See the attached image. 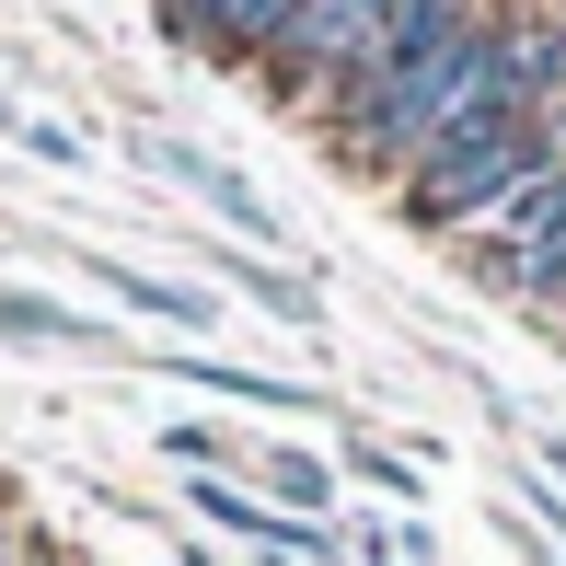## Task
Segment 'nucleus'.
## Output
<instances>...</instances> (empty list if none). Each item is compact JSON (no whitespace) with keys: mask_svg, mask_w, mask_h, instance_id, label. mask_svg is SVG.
I'll use <instances>...</instances> for the list:
<instances>
[{"mask_svg":"<svg viewBox=\"0 0 566 566\" xmlns=\"http://www.w3.org/2000/svg\"><path fill=\"white\" fill-rule=\"evenodd\" d=\"M59 566H70V555H59Z\"/></svg>","mask_w":566,"mask_h":566,"instance_id":"obj_18","label":"nucleus"},{"mask_svg":"<svg viewBox=\"0 0 566 566\" xmlns=\"http://www.w3.org/2000/svg\"><path fill=\"white\" fill-rule=\"evenodd\" d=\"M0 347H116V324H105V313H70L59 290L0 277Z\"/></svg>","mask_w":566,"mask_h":566,"instance_id":"obj_4","label":"nucleus"},{"mask_svg":"<svg viewBox=\"0 0 566 566\" xmlns=\"http://www.w3.org/2000/svg\"><path fill=\"white\" fill-rule=\"evenodd\" d=\"M12 127H23V105H12V93H0V139H12Z\"/></svg>","mask_w":566,"mask_h":566,"instance_id":"obj_16","label":"nucleus"},{"mask_svg":"<svg viewBox=\"0 0 566 566\" xmlns=\"http://www.w3.org/2000/svg\"><path fill=\"white\" fill-rule=\"evenodd\" d=\"M485 46H497V12H485V0H462L440 35L417 46V59H394V70H370V82H347L336 105H324V139H336V163H358V174H381V186H394V174L417 163V150L440 139L462 105H474Z\"/></svg>","mask_w":566,"mask_h":566,"instance_id":"obj_1","label":"nucleus"},{"mask_svg":"<svg viewBox=\"0 0 566 566\" xmlns=\"http://www.w3.org/2000/svg\"><path fill=\"white\" fill-rule=\"evenodd\" d=\"M0 509H12V474H0Z\"/></svg>","mask_w":566,"mask_h":566,"instance_id":"obj_17","label":"nucleus"},{"mask_svg":"<svg viewBox=\"0 0 566 566\" xmlns=\"http://www.w3.org/2000/svg\"><path fill=\"white\" fill-rule=\"evenodd\" d=\"M150 23H163V35L197 59V35H209V0H150Z\"/></svg>","mask_w":566,"mask_h":566,"instance_id":"obj_13","label":"nucleus"},{"mask_svg":"<svg viewBox=\"0 0 566 566\" xmlns=\"http://www.w3.org/2000/svg\"><path fill=\"white\" fill-rule=\"evenodd\" d=\"M544 163H555V150H544L532 116H451L440 139L394 174V209H405V231H440V243H451V231H485Z\"/></svg>","mask_w":566,"mask_h":566,"instance_id":"obj_2","label":"nucleus"},{"mask_svg":"<svg viewBox=\"0 0 566 566\" xmlns=\"http://www.w3.org/2000/svg\"><path fill=\"white\" fill-rule=\"evenodd\" d=\"M347 566H394V555H381V532H358V544H347Z\"/></svg>","mask_w":566,"mask_h":566,"instance_id":"obj_14","label":"nucleus"},{"mask_svg":"<svg viewBox=\"0 0 566 566\" xmlns=\"http://www.w3.org/2000/svg\"><path fill=\"white\" fill-rule=\"evenodd\" d=\"M150 370L197 381V394H231V405H324L313 381H277V370H243V358H209V347H174V358H150Z\"/></svg>","mask_w":566,"mask_h":566,"instance_id":"obj_7","label":"nucleus"},{"mask_svg":"<svg viewBox=\"0 0 566 566\" xmlns=\"http://www.w3.org/2000/svg\"><path fill=\"white\" fill-rule=\"evenodd\" d=\"M347 474H370V485H381L394 509H417V462H394L381 440H358V451H347Z\"/></svg>","mask_w":566,"mask_h":566,"instance_id":"obj_11","label":"nucleus"},{"mask_svg":"<svg viewBox=\"0 0 566 566\" xmlns=\"http://www.w3.org/2000/svg\"><path fill=\"white\" fill-rule=\"evenodd\" d=\"M127 150H139V163L163 174V186H186V197H197V209H209V220H220V231H231V243H243V254H277V209H266V197H254L243 174L220 163V150L174 139V127H139V139H127Z\"/></svg>","mask_w":566,"mask_h":566,"instance_id":"obj_3","label":"nucleus"},{"mask_svg":"<svg viewBox=\"0 0 566 566\" xmlns=\"http://www.w3.org/2000/svg\"><path fill=\"white\" fill-rule=\"evenodd\" d=\"M277 23H290V0H209V35H197V59L254 70V59L277 46Z\"/></svg>","mask_w":566,"mask_h":566,"instance_id":"obj_8","label":"nucleus"},{"mask_svg":"<svg viewBox=\"0 0 566 566\" xmlns=\"http://www.w3.org/2000/svg\"><path fill=\"white\" fill-rule=\"evenodd\" d=\"M0 566H59V555H46V532H35V509H0Z\"/></svg>","mask_w":566,"mask_h":566,"instance_id":"obj_12","label":"nucleus"},{"mask_svg":"<svg viewBox=\"0 0 566 566\" xmlns=\"http://www.w3.org/2000/svg\"><path fill=\"white\" fill-rule=\"evenodd\" d=\"M93 277L127 301V313H150V324H174V336H209L220 324V290H186V277H150V266H116V254H82Z\"/></svg>","mask_w":566,"mask_h":566,"instance_id":"obj_5","label":"nucleus"},{"mask_svg":"<svg viewBox=\"0 0 566 566\" xmlns=\"http://www.w3.org/2000/svg\"><path fill=\"white\" fill-rule=\"evenodd\" d=\"M209 277H231V290H243L254 313H277V324H313V313H324L301 266H277V254H243V243H220V254H209Z\"/></svg>","mask_w":566,"mask_h":566,"instance_id":"obj_6","label":"nucleus"},{"mask_svg":"<svg viewBox=\"0 0 566 566\" xmlns=\"http://www.w3.org/2000/svg\"><path fill=\"white\" fill-rule=\"evenodd\" d=\"M12 139L35 150V163H59V174H82V163H93V139H82V127H59V116H23Z\"/></svg>","mask_w":566,"mask_h":566,"instance_id":"obj_10","label":"nucleus"},{"mask_svg":"<svg viewBox=\"0 0 566 566\" xmlns=\"http://www.w3.org/2000/svg\"><path fill=\"white\" fill-rule=\"evenodd\" d=\"M254 474H266V509H290V521H324V497H336L324 451H254Z\"/></svg>","mask_w":566,"mask_h":566,"instance_id":"obj_9","label":"nucleus"},{"mask_svg":"<svg viewBox=\"0 0 566 566\" xmlns=\"http://www.w3.org/2000/svg\"><path fill=\"white\" fill-rule=\"evenodd\" d=\"M174 566H231V555H209V544H186V555H174Z\"/></svg>","mask_w":566,"mask_h":566,"instance_id":"obj_15","label":"nucleus"}]
</instances>
